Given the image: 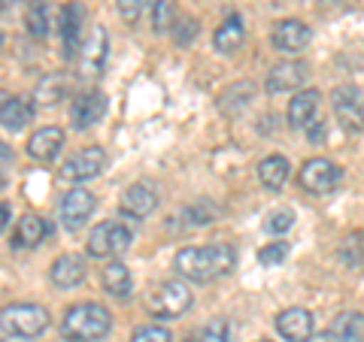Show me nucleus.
I'll list each match as a JSON object with an SVG mask.
<instances>
[{"label":"nucleus","mask_w":364,"mask_h":342,"mask_svg":"<svg viewBox=\"0 0 364 342\" xmlns=\"http://www.w3.org/2000/svg\"><path fill=\"white\" fill-rule=\"evenodd\" d=\"M176 272L188 282L207 285L228 276L237 264V252L228 243H213V246H188L176 255Z\"/></svg>","instance_id":"nucleus-1"},{"label":"nucleus","mask_w":364,"mask_h":342,"mask_svg":"<svg viewBox=\"0 0 364 342\" xmlns=\"http://www.w3.org/2000/svg\"><path fill=\"white\" fill-rule=\"evenodd\" d=\"M112 315L100 303H76L61 318V336L67 342H100L109 336Z\"/></svg>","instance_id":"nucleus-2"},{"label":"nucleus","mask_w":364,"mask_h":342,"mask_svg":"<svg viewBox=\"0 0 364 342\" xmlns=\"http://www.w3.org/2000/svg\"><path fill=\"white\" fill-rule=\"evenodd\" d=\"M49 312L37 303H13L0 309V330L16 339H37L49 327Z\"/></svg>","instance_id":"nucleus-3"},{"label":"nucleus","mask_w":364,"mask_h":342,"mask_svg":"<svg viewBox=\"0 0 364 342\" xmlns=\"http://www.w3.org/2000/svg\"><path fill=\"white\" fill-rule=\"evenodd\" d=\"M191 303L195 297H191L186 282H161L146 294V309L155 318H179L191 309Z\"/></svg>","instance_id":"nucleus-4"},{"label":"nucleus","mask_w":364,"mask_h":342,"mask_svg":"<svg viewBox=\"0 0 364 342\" xmlns=\"http://www.w3.org/2000/svg\"><path fill=\"white\" fill-rule=\"evenodd\" d=\"M134 243V231L122 221H104L88 233V255L91 258H112L128 252Z\"/></svg>","instance_id":"nucleus-5"},{"label":"nucleus","mask_w":364,"mask_h":342,"mask_svg":"<svg viewBox=\"0 0 364 342\" xmlns=\"http://www.w3.org/2000/svg\"><path fill=\"white\" fill-rule=\"evenodd\" d=\"M334 118L343 131L361 133L364 131V91L355 85H337L331 91Z\"/></svg>","instance_id":"nucleus-6"},{"label":"nucleus","mask_w":364,"mask_h":342,"mask_svg":"<svg viewBox=\"0 0 364 342\" xmlns=\"http://www.w3.org/2000/svg\"><path fill=\"white\" fill-rule=\"evenodd\" d=\"M340 182H343V170L334 161H328V158H310V161L301 167V188L306 194H313V197L331 194Z\"/></svg>","instance_id":"nucleus-7"},{"label":"nucleus","mask_w":364,"mask_h":342,"mask_svg":"<svg viewBox=\"0 0 364 342\" xmlns=\"http://www.w3.org/2000/svg\"><path fill=\"white\" fill-rule=\"evenodd\" d=\"M104 170H107V152L100 145H88V149H79L61 164V179L79 185V182L97 179Z\"/></svg>","instance_id":"nucleus-8"},{"label":"nucleus","mask_w":364,"mask_h":342,"mask_svg":"<svg viewBox=\"0 0 364 342\" xmlns=\"http://www.w3.org/2000/svg\"><path fill=\"white\" fill-rule=\"evenodd\" d=\"M58 33H61V49L64 58H76V52L85 43V6L82 4H64L61 9V21H58Z\"/></svg>","instance_id":"nucleus-9"},{"label":"nucleus","mask_w":364,"mask_h":342,"mask_svg":"<svg viewBox=\"0 0 364 342\" xmlns=\"http://www.w3.org/2000/svg\"><path fill=\"white\" fill-rule=\"evenodd\" d=\"M273 324H277L279 336L286 342H310L316 333V318L310 309H304V306H289V309H282Z\"/></svg>","instance_id":"nucleus-10"},{"label":"nucleus","mask_w":364,"mask_h":342,"mask_svg":"<svg viewBox=\"0 0 364 342\" xmlns=\"http://www.w3.org/2000/svg\"><path fill=\"white\" fill-rule=\"evenodd\" d=\"M97 206V200H95V194L85 191V188H73V191H67L64 197H61V224L67 227V231H79L88 219H91V212H95Z\"/></svg>","instance_id":"nucleus-11"},{"label":"nucleus","mask_w":364,"mask_h":342,"mask_svg":"<svg viewBox=\"0 0 364 342\" xmlns=\"http://www.w3.org/2000/svg\"><path fill=\"white\" fill-rule=\"evenodd\" d=\"M104 116H107V94L104 91H85V94H79L70 106V124L76 131L95 128Z\"/></svg>","instance_id":"nucleus-12"},{"label":"nucleus","mask_w":364,"mask_h":342,"mask_svg":"<svg viewBox=\"0 0 364 342\" xmlns=\"http://www.w3.org/2000/svg\"><path fill=\"white\" fill-rule=\"evenodd\" d=\"M33 116H37V106H33L28 97L0 91V124H4L6 131H13V133L25 131L28 124L33 121Z\"/></svg>","instance_id":"nucleus-13"},{"label":"nucleus","mask_w":364,"mask_h":342,"mask_svg":"<svg viewBox=\"0 0 364 342\" xmlns=\"http://www.w3.org/2000/svg\"><path fill=\"white\" fill-rule=\"evenodd\" d=\"M82 61H79V70H82V76H100L107 67V55H109V37L104 28H95L91 31V37L82 43Z\"/></svg>","instance_id":"nucleus-14"},{"label":"nucleus","mask_w":364,"mask_h":342,"mask_svg":"<svg viewBox=\"0 0 364 342\" xmlns=\"http://www.w3.org/2000/svg\"><path fill=\"white\" fill-rule=\"evenodd\" d=\"M306 76H310V64L306 61H282L267 73L264 88L270 91V94H282V91L301 88L306 82Z\"/></svg>","instance_id":"nucleus-15"},{"label":"nucleus","mask_w":364,"mask_h":342,"mask_svg":"<svg viewBox=\"0 0 364 342\" xmlns=\"http://www.w3.org/2000/svg\"><path fill=\"white\" fill-rule=\"evenodd\" d=\"M158 206V194L152 185H146V182H136V185L124 188L122 200H119V209L122 215H128V219H146V215H152Z\"/></svg>","instance_id":"nucleus-16"},{"label":"nucleus","mask_w":364,"mask_h":342,"mask_svg":"<svg viewBox=\"0 0 364 342\" xmlns=\"http://www.w3.org/2000/svg\"><path fill=\"white\" fill-rule=\"evenodd\" d=\"M313 40V31L310 25H304L298 18H286L279 21L277 28H273V45H277L279 52H289V55H298L306 49V43Z\"/></svg>","instance_id":"nucleus-17"},{"label":"nucleus","mask_w":364,"mask_h":342,"mask_svg":"<svg viewBox=\"0 0 364 342\" xmlns=\"http://www.w3.org/2000/svg\"><path fill=\"white\" fill-rule=\"evenodd\" d=\"M61 149H64V131L61 128H40L28 140V155L40 164L55 161V158L61 155Z\"/></svg>","instance_id":"nucleus-18"},{"label":"nucleus","mask_w":364,"mask_h":342,"mask_svg":"<svg viewBox=\"0 0 364 342\" xmlns=\"http://www.w3.org/2000/svg\"><path fill=\"white\" fill-rule=\"evenodd\" d=\"M85 276H88V267H85V258L79 255H61L49 270V279L55 288H76V285L85 282Z\"/></svg>","instance_id":"nucleus-19"},{"label":"nucleus","mask_w":364,"mask_h":342,"mask_svg":"<svg viewBox=\"0 0 364 342\" xmlns=\"http://www.w3.org/2000/svg\"><path fill=\"white\" fill-rule=\"evenodd\" d=\"M49 233H52L49 221L40 219V215H33V212H28V215H21V221L16 224L13 246L16 248H37V246H43L46 239H49Z\"/></svg>","instance_id":"nucleus-20"},{"label":"nucleus","mask_w":364,"mask_h":342,"mask_svg":"<svg viewBox=\"0 0 364 342\" xmlns=\"http://www.w3.org/2000/svg\"><path fill=\"white\" fill-rule=\"evenodd\" d=\"M243 40H246V28H243V18L240 16H228L219 28H215V33H213V45H215V52H225V55H231V52H237L243 45Z\"/></svg>","instance_id":"nucleus-21"},{"label":"nucleus","mask_w":364,"mask_h":342,"mask_svg":"<svg viewBox=\"0 0 364 342\" xmlns=\"http://www.w3.org/2000/svg\"><path fill=\"white\" fill-rule=\"evenodd\" d=\"M328 342H364V315L343 312L328 327Z\"/></svg>","instance_id":"nucleus-22"},{"label":"nucleus","mask_w":364,"mask_h":342,"mask_svg":"<svg viewBox=\"0 0 364 342\" xmlns=\"http://www.w3.org/2000/svg\"><path fill=\"white\" fill-rule=\"evenodd\" d=\"M318 100H322V94H318L316 88H306L301 94H294V100L289 104V124L291 128H306V124L313 121Z\"/></svg>","instance_id":"nucleus-23"},{"label":"nucleus","mask_w":364,"mask_h":342,"mask_svg":"<svg viewBox=\"0 0 364 342\" xmlns=\"http://www.w3.org/2000/svg\"><path fill=\"white\" fill-rule=\"evenodd\" d=\"M104 288L112 294V297H131V288H134V276L131 270L122 264V260H109V264L104 267Z\"/></svg>","instance_id":"nucleus-24"},{"label":"nucleus","mask_w":364,"mask_h":342,"mask_svg":"<svg viewBox=\"0 0 364 342\" xmlns=\"http://www.w3.org/2000/svg\"><path fill=\"white\" fill-rule=\"evenodd\" d=\"M289 173H291V167H289V161H286L282 155H270V158H264V161L258 164V179H261V185L273 188V191H279L282 185H286Z\"/></svg>","instance_id":"nucleus-25"},{"label":"nucleus","mask_w":364,"mask_h":342,"mask_svg":"<svg viewBox=\"0 0 364 342\" xmlns=\"http://www.w3.org/2000/svg\"><path fill=\"white\" fill-rule=\"evenodd\" d=\"M64 94H67V76H61V73L43 76V79H40V85H37V91H33V97H37L40 104H46V106L58 104Z\"/></svg>","instance_id":"nucleus-26"},{"label":"nucleus","mask_w":364,"mask_h":342,"mask_svg":"<svg viewBox=\"0 0 364 342\" xmlns=\"http://www.w3.org/2000/svg\"><path fill=\"white\" fill-rule=\"evenodd\" d=\"M25 28H28L31 37H37V40H43L46 33H49V6H46V0H33V4H28Z\"/></svg>","instance_id":"nucleus-27"},{"label":"nucleus","mask_w":364,"mask_h":342,"mask_svg":"<svg viewBox=\"0 0 364 342\" xmlns=\"http://www.w3.org/2000/svg\"><path fill=\"white\" fill-rule=\"evenodd\" d=\"M152 31L167 33L176 21V0H152Z\"/></svg>","instance_id":"nucleus-28"},{"label":"nucleus","mask_w":364,"mask_h":342,"mask_svg":"<svg viewBox=\"0 0 364 342\" xmlns=\"http://www.w3.org/2000/svg\"><path fill=\"white\" fill-rule=\"evenodd\" d=\"M195 342H231V324H228L225 318H215V321L198 330Z\"/></svg>","instance_id":"nucleus-29"},{"label":"nucleus","mask_w":364,"mask_h":342,"mask_svg":"<svg viewBox=\"0 0 364 342\" xmlns=\"http://www.w3.org/2000/svg\"><path fill=\"white\" fill-rule=\"evenodd\" d=\"M286 258H289V243H282V239H279V243L264 246V248L258 252V260H261L264 267H279Z\"/></svg>","instance_id":"nucleus-30"},{"label":"nucleus","mask_w":364,"mask_h":342,"mask_svg":"<svg viewBox=\"0 0 364 342\" xmlns=\"http://www.w3.org/2000/svg\"><path fill=\"white\" fill-rule=\"evenodd\" d=\"M131 342H173L167 327H158V324H146V327H136Z\"/></svg>","instance_id":"nucleus-31"},{"label":"nucleus","mask_w":364,"mask_h":342,"mask_svg":"<svg viewBox=\"0 0 364 342\" xmlns=\"http://www.w3.org/2000/svg\"><path fill=\"white\" fill-rule=\"evenodd\" d=\"M173 40L179 43V45H188L191 40H195V33H198V21L195 18H176L173 21Z\"/></svg>","instance_id":"nucleus-32"},{"label":"nucleus","mask_w":364,"mask_h":342,"mask_svg":"<svg viewBox=\"0 0 364 342\" xmlns=\"http://www.w3.org/2000/svg\"><path fill=\"white\" fill-rule=\"evenodd\" d=\"M291 224H294V212L291 209H277V212H270V219H267V231L270 233H286Z\"/></svg>","instance_id":"nucleus-33"},{"label":"nucleus","mask_w":364,"mask_h":342,"mask_svg":"<svg viewBox=\"0 0 364 342\" xmlns=\"http://www.w3.org/2000/svg\"><path fill=\"white\" fill-rule=\"evenodd\" d=\"M116 6H119V16L128 21V25H134V21L140 18V13H143L146 0H116Z\"/></svg>","instance_id":"nucleus-34"},{"label":"nucleus","mask_w":364,"mask_h":342,"mask_svg":"<svg viewBox=\"0 0 364 342\" xmlns=\"http://www.w3.org/2000/svg\"><path fill=\"white\" fill-rule=\"evenodd\" d=\"M306 131H310V140H313V143H322V140H325V131H328V124L316 118V121H310V124H306Z\"/></svg>","instance_id":"nucleus-35"},{"label":"nucleus","mask_w":364,"mask_h":342,"mask_svg":"<svg viewBox=\"0 0 364 342\" xmlns=\"http://www.w3.org/2000/svg\"><path fill=\"white\" fill-rule=\"evenodd\" d=\"M9 219H13V212H9V206L6 203H0V233L6 231V224H9Z\"/></svg>","instance_id":"nucleus-36"},{"label":"nucleus","mask_w":364,"mask_h":342,"mask_svg":"<svg viewBox=\"0 0 364 342\" xmlns=\"http://www.w3.org/2000/svg\"><path fill=\"white\" fill-rule=\"evenodd\" d=\"M9 161H13V149L0 140V164H9Z\"/></svg>","instance_id":"nucleus-37"},{"label":"nucleus","mask_w":364,"mask_h":342,"mask_svg":"<svg viewBox=\"0 0 364 342\" xmlns=\"http://www.w3.org/2000/svg\"><path fill=\"white\" fill-rule=\"evenodd\" d=\"M13 4H16V0H0V13H6V9L13 6Z\"/></svg>","instance_id":"nucleus-38"},{"label":"nucleus","mask_w":364,"mask_h":342,"mask_svg":"<svg viewBox=\"0 0 364 342\" xmlns=\"http://www.w3.org/2000/svg\"><path fill=\"white\" fill-rule=\"evenodd\" d=\"M0 45H4V33H0Z\"/></svg>","instance_id":"nucleus-39"},{"label":"nucleus","mask_w":364,"mask_h":342,"mask_svg":"<svg viewBox=\"0 0 364 342\" xmlns=\"http://www.w3.org/2000/svg\"><path fill=\"white\" fill-rule=\"evenodd\" d=\"M261 342H267V339H261Z\"/></svg>","instance_id":"nucleus-40"}]
</instances>
